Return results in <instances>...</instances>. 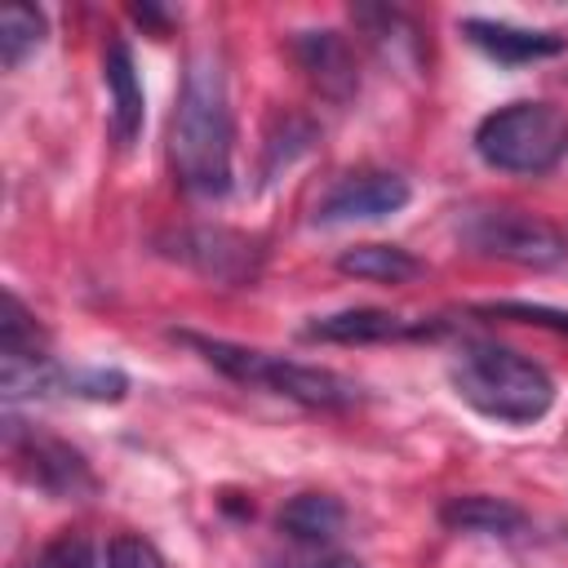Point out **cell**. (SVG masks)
Returning a JSON list of instances; mask_svg holds the SVG:
<instances>
[{
    "label": "cell",
    "instance_id": "cell-6",
    "mask_svg": "<svg viewBox=\"0 0 568 568\" xmlns=\"http://www.w3.org/2000/svg\"><path fill=\"white\" fill-rule=\"evenodd\" d=\"M462 244L484 257L515 262V266H559L568 262V240L537 213L524 209H470L462 217Z\"/></svg>",
    "mask_w": 568,
    "mask_h": 568
},
{
    "label": "cell",
    "instance_id": "cell-1",
    "mask_svg": "<svg viewBox=\"0 0 568 568\" xmlns=\"http://www.w3.org/2000/svg\"><path fill=\"white\" fill-rule=\"evenodd\" d=\"M231 142H235V120L226 98V71L217 53L204 49L186 62L169 124V164L178 186L195 200H222L235 182Z\"/></svg>",
    "mask_w": 568,
    "mask_h": 568
},
{
    "label": "cell",
    "instance_id": "cell-3",
    "mask_svg": "<svg viewBox=\"0 0 568 568\" xmlns=\"http://www.w3.org/2000/svg\"><path fill=\"white\" fill-rule=\"evenodd\" d=\"M178 342H186L191 351H200L204 364H213L222 377L240 382V386H257V390H271V395H284L302 408H324V413H337V408H355L364 399V390L333 373V368H320V364H302V359H284V355H271V351H257V346H240V342H226V337H204V333H173Z\"/></svg>",
    "mask_w": 568,
    "mask_h": 568
},
{
    "label": "cell",
    "instance_id": "cell-22",
    "mask_svg": "<svg viewBox=\"0 0 568 568\" xmlns=\"http://www.w3.org/2000/svg\"><path fill=\"white\" fill-rule=\"evenodd\" d=\"M275 568H364V564H355V559H346V555H333V550H306V555L284 559V564H275Z\"/></svg>",
    "mask_w": 568,
    "mask_h": 568
},
{
    "label": "cell",
    "instance_id": "cell-9",
    "mask_svg": "<svg viewBox=\"0 0 568 568\" xmlns=\"http://www.w3.org/2000/svg\"><path fill=\"white\" fill-rule=\"evenodd\" d=\"M13 448H18L22 475H27L36 488H44L49 497H58V501H80V497L93 493V470H89L84 453L71 448L67 439L27 435V439L13 444Z\"/></svg>",
    "mask_w": 568,
    "mask_h": 568
},
{
    "label": "cell",
    "instance_id": "cell-20",
    "mask_svg": "<svg viewBox=\"0 0 568 568\" xmlns=\"http://www.w3.org/2000/svg\"><path fill=\"white\" fill-rule=\"evenodd\" d=\"M27 568H98V555L84 532H58Z\"/></svg>",
    "mask_w": 568,
    "mask_h": 568
},
{
    "label": "cell",
    "instance_id": "cell-5",
    "mask_svg": "<svg viewBox=\"0 0 568 568\" xmlns=\"http://www.w3.org/2000/svg\"><path fill=\"white\" fill-rule=\"evenodd\" d=\"M155 253L213 280V284H253L262 275V240L248 235V231H235V226H209V222H195V226H173V231H160L155 235Z\"/></svg>",
    "mask_w": 568,
    "mask_h": 568
},
{
    "label": "cell",
    "instance_id": "cell-8",
    "mask_svg": "<svg viewBox=\"0 0 568 568\" xmlns=\"http://www.w3.org/2000/svg\"><path fill=\"white\" fill-rule=\"evenodd\" d=\"M444 333V320H408L382 306H346L333 315H315L302 337L306 342H333V346H373V342H408V337H435Z\"/></svg>",
    "mask_w": 568,
    "mask_h": 568
},
{
    "label": "cell",
    "instance_id": "cell-4",
    "mask_svg": "<svg viewBox=\"0 0 568 568\" xmlns=\"http://www.w3.org/2000/svg\"><path fill=\"white\" fill-rule=\"evenodd\" d=\"M475 155L497 173H550L568 155V120L550 102H506L475 124Z\"/></svg>",
    "mask_w": 568,
    "mask_h": 568
},
{
    "label": "cell",
    "instance_id": "cell-17",
    "mask_svg": "<svg viewBox=\"0 0 568 568\" xmlns=\"http://www.w3.org/2000/svg\"><path fill=\"white\" fill-rule=\"evenodd\" d=\"M124 390H129V377L120 368H62V364H53V373H49V395L115 404V399H124Z\"/></svg>",
    "mask_w": 568,
    "mask_h": 568
},
{
    "label": "cell",
    "instance_id": "cell-15",
    "mask_svg": "<svg viewBox=\"0 0 568 568\" xmlns=\"http://www.w3.org/2000/svg\"><path fill=\"white\" fill-rule=\"evenodd\" d=\"M337 271L355 280H373V284H404V280H417L426 262L399 244H355L337 253Z\"/></svg>",
    "mask_w": 568,
    "mask_h": 568
},
{
    "label": "cell",
    "instance_id": "cell-13",
    "mask_svg": "<svg viewBox=\"0 0 568 568\" xmlns=\"http://www.w3.org/2000/svg\"><path fill=\"white\" fill-rule=\"evenodd\" d=\"M439 524L453 532H479V537H515L524 532L528 515L506 501V497H488V493H457L444 497L439 506Z\"/></svg>",
    "mask_w": 568,
    "mask_h": 568
},
{
    "label": "cell",
    "instance_id": "cell-7",
    "mask_svg": "<svg viewBox=\"0 0 568 568\" xmlns=\"http://www.w3.org/2000/svg\"><path fill=\"white\" fill-rule=\"evenodd\" d=\"M413 200L408 178L390 173V169H359L337 178L320 204H315V226H351V222H382L390 213H399Z\"/></svg>",
    "mask_w": 568,
    "mask_h": 568
},
{
    "label": "cell",
    "instance_id": "cell-10",
    "mask_svg": "<svg viewBox=\"0 0 568 568\" xmlns=\"http://www.w3.org/2000/svg\"><path fill=\"white\" fill-rule=\"evenodd\" d=\"M462 36L493 62L501 67H528V62H546L559 58L568 49V36L559 31H537V27H515V22H497V18H462Z\"/></svg>",
    "mask_w": 568,
    "mask_h": 568
},
{
    "label": "cell",
    "instance_id": "cell-14",
    "mask_svg": "<svg viewBox=\"0 0 568 568\" xmlns=\"http://www.w3.org/2000/svg\"><path fill=\"white\" fill-rule=\"evenodd\" d=\"M346 528V506L333 493H297L280 510V532H288L302 550H328Z\"/></svg>",
    "mask_w": 568,
    "mask_h": 568
},
{
    "label": "cell",
    "instance_id": "cell-11",
    "mask_svg": "<svg viewBox=\"0 0 568 568\" xmlns=\"http://www.w3.org/2000/svg\"><path fill=\"white\" fill-rule=\"evenodd\" d=\"M102 84L111 93V138H115L120 151H129L142 138V124H146V93H142V80H138V67H133V49H129L124 36L106 40Z\"/></svg>",
    "mask_w": 568,
    "mask_h": 568
},
{
    "label": "cell",
    "instance_id": "cell-16",
    "mask_svg": "<svg viewBox=\"0 0 568 568\" xmlns=\"http://www.w3.org/2000/svg\"><path fill=\"white\" fill-rule=\"evenodd\" d=\"M44 31H49V22L36 4H22V0L4 4L0 9V62H4V71H18L44 44Z\"/></svg>",
    "mask_w": 568,
    "mask_h": 568
},
{
    "label": "cell",
    "instance_id": "cell-12",
    "mask_svg": "<svg viewBox=\"0 0 568 568\" xmlns=\"http://www.w3.org/2000/svg\"><path fill=\"white\" fill-rule=\"evenodd\" d=\"M293 58L320 84V93H328V98H351L355 93L359 75H355V53H351L346 36H337V31H297L293 36Z\"/></svg>",
    "mask_w": 568,
    "mask_h": 568
},
{
    "label": "cell",
    "instance_id": "cell-19",
    "mask_svg": "<svg viewBox=\"0 0 568 568\" xmlns=\"http://www.w3.org/2000/svg\"><path fill=\"white\" fill-rule=\"evenodd\" d=\"M475 315H488V320H519V324H532V328H550V333H564L568 337V311L564 306H546V302H479Z\"/></svg>",
    "mask_w": 568,
    "mask_h": 568
},
{
    "label": "cell",
    "instance_id": "cell-21",
    "mask_svg": "<svg viewBox=\"0 0 568 568\" xmlns=\"http://www.w3.org/2000/svg\"><path fill=\"white\" fill-rule=\"evenodd\" d=\"M106 568H169V564H164V555H160L146 537H138V532H115V537L106 541Z\"/></svg>",
    "mask_w": 568,
    "mask_h": 568
},
{
    "label": "cell",
    "instance_id": "cell-18",
    "mask_svg": "<svg viewBox=\"0 0 568 568\" xmlns=\"http://www.w3.org/2000/svg\"><path fill=\"white\" fill-rule=\"evenodd\" d=\"M0 355H9V359H44V333H40L36 315L22 306V297H18V293H4Z\"/></svg>",
    "mask_w": 568,
    "mask_h": 568
},
{
    "label": "cell",
    "instance_id": "cell-2",
    "mask_svg": "<svg viewBox=\"0 0 568 568\" xmlns=\"http://www.w3.org/2000/svg\"><path fill=\"white\" fill-rule=\"evenodd\" d=\"M448 382L466 408L488 422L532 426L555 408V377L515 346L475 337L448 364Z\"/></svg>",
    "mask_w": 568,
    "mask_h": 568
}]
</instances>
